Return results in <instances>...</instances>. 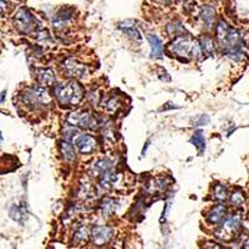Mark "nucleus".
<instances>
[{
	"instance_id": "nucleus-11",
	"label": "nucleus",
	"mask_w": 249,
	"mask_h": 249,
	"mask_svg": "<svg viewBox=\"0 0 249 249\" xmlns=\"http://www.w3.org/2000/svg\"><path fill=\"white\" fill-rule=\"evenodd\" d=\"M72 18V10L71 9H61L56 15H55L54 20H53V25L56 29L65 28L69 24V21Z\"/></svg>"
},
{
	"instance_id": "nucleus-14",
	"label": "nucleus",
	"mask_w": 249,
	"mask_h": 249,
	"mask_svg": "<svg viewBox=\"0 0 249 249\" xmlns=\"http://www.w3.org/2000/svg\"><path fill=\"white\" fill-rule=\"evenodd\" d=\"M36 79L43 86L54 85L55 81H56L55 72L53 70H50V69H41V70H37Z\"/></svg>"
},
{
	"instance_id": "nucleus-12",
	"label": "nucleus",
	"mask_w": 249,
	"mask_h": 249,
	"mask_svg": "<svg viewBox=\"0 0 249 249\" xmlns=\"http://www.w3.org/2000/svg\"><path fill=\"white\" fill-rule=\"evenodd\" d=\"M147 40L151 46V56L161 59L163 56V44H162L161 39L155 34H148Z\"/></svg>"
},
{
	"instance_id": "nucleus-13",
	"label": "nucleus",
	"mask_w": 249,
	"mask_h": 249,
	"mask_svg": "<svg viewBox=\"0 0 249 249\" xmlns=\"http://www.w3.org/2000/svg\"><path fill=\"white\" fill-rule=\"evenodd\" d=\"M119 28L132 40H136V41H140V40H141V33H140L136 24H135V21H132V20H126V21L120 24Z\"/></svg>"
},
{
	"instance_id": "nucleus-1",
	"label": "nucleus",
	"mask_w": 249,
	"mask_h": 249,
	"mask_svg": "<svg viewBox=\"0 0 249 249\" xmlns=\"http://www.w3.org/2000/svg\"><path fill=\"white\" fill-rule=\"evenodd\" d=\"M215 33H217L218 41L224 49V53L232 59H239L242 55V45H243L241 35L234 29H231L223 20L218 23Z\"/></svg>"
},
{
	"instance_id": "nucleus-19",
	"label": "nucleus",
	"mask_w": 249,
	"mask_h": 249,
	"mask_svg": "<svg viewBox=\"0 0 249 249\" xmlns=\"http://www.w3.org/2000/svg\"><path fill=\"white\" fill-rule=\"evenodd\" d=\"M115 211H116V202L113 201L112 198L107 197V198H105L102 201L101 212L104 217H110Z\"/></svg>"
},
{
	"instance_id": "nucleus-17",
	"label": "nucleus",
	"mask_w": 249,
	"mask_h": 249,
	"mask_svg": "<svg viewBox=\"0 0 249 249\" xmlns=\"http://www.w3.org/2000/svg\"><path fill=\"white\" fill-rule=\"evenodd\" d=\"M60 152H61L62 157L65 161H72L75 159V150L74 146L66 140L60 143Z\"/></svg>"
},
{
	"instance_id": "nucleus-26",
	"label": "nucleus",
	"mask_w": 249,
	"mask_h": 249,
	"mask_svg": "<svg viewBox=\"0 0 249 249\" xmlns=\"http://www.w3.org/2000/svg\"><path fill=\"white\" fill-rule=\"evenodd\" d=\"M8 8V1L6 0H1V12L4 13V10H6Z\"/></svg>"
},
{
	"instance_id": "nucleus-4",
	"label": "nucleus",
	"mask_w": 249,
	"mask_h": 249,
	"mask_svg": "<svg viewBox=\"0 0 249 249\" xmlns=\"http://www.w3.org/2000/svg\"><path fill=\"white\" fill-rule=\"evenodd\" d=\"M21 99L24 104L31 108H44L50 105L53 101L48 90L39 85L31 86L28 90H25V92L21 95Z\"/></svg>"
},
{
	"instance_id": "nucleus-23",
	"label": "nucleus",
	"mask_w": 249,
	"mask_h": 249,
	"mask_svg": "<svg viewBox=\"0 0 249 249\" xmlns=\"http://www.w3.org/2000/svg\"><path fill=\"white\" fill-rule=\"evenodd\" d=\"M89 237H90V233L88 232L85 227H80L75 233L74 241H76V243H84V242L88 241Z\"/></svg>"
},
{
	"instance_id": "nucleus-6",
	"label": "nucleus",
	"mask_w": 249,
	"mask_h": 249,
	"mask_svg": "<svg viewBox=\"0 0 249 249\" xmlns=\"http://www.w3.org/2000/svg\"><path fill=\"white\" fill-rule=\"evenodd\" d=\"M15 26L18 30L23 34H31V33H36V19L34 15L29 12L28 9L21 8L17 13L14 19Z\"/></svg>"
},
{
	"instance_id": "nucleus-7",
	"label": "nucleus",
	"mask_w": 249,
	"mask_h": 249,
	"mask_svg": "<svg viewBox=\"0 0 249 249\" xmlns=\"http://www.w3.org/2000/svg\"><path fill=\"white\" fill-rule=\"evenodd\" d=\"M241 227V217L239 215H231L224 221L222 227L215 232V235L221 239H230L234 233L238 232Z\"/></svg>"
},
{
	"instance_id": "nucleus-2",
	"label": "nucleus",
	"mask_w": 249,
	"mask_h": 249,
	"mask_svg": "<svg viewBox=\"0 0 249 249\" xmlns=\"http://www.w3.org/2000/svg\"><path fill=\"white\" fill-rule=\"evenodd\" d=\"M55 97L60 105L70 107L81 101L84 97V90L76 81L64 82L55 88Z\"/></svg>"
},
{
	"instance_id": "nucleus-16",
	"label": "nucleus",
	"mask_w": 249,
	"mask_h": 249,
	"mask_svg": "<svg viewBox=\"0 0 249 249\" xmlns=\"http://www.w3.org/2000/svg\"><path fill=\"white\" fill-rule=\"evenodd\" d=\"M226 215V207L223 204H218V206L213 207L210 213L207 214V221L212 224H217L222 221Z\"/></svg>"
},
{
	"instance_id": "nucleus-9",
	"label": "nucleus",
	"mask_w": 249,
	"mask_h": 249,
	"mask_svg": "<svg viewBox=\"0 0 249 249\" xmlns=\"http://www.w3.org/2000/svg\"><path fill=\"white\" fill-rule=\"evenodd\" d=\"M75 146L79 150L80 153L82 155H89V153H92L96 148V139L91 135H86V133H79L76 139L74 140Z\"/></svg>"
},
{
	"instance_id": "nucleus-27",
	"label": "nucleus",
	"mask_w": 249,
	"mask_h": 249,
	"mask_svg": "<svg viewBox=\"0 0 249 249\" xmlns=\"http://www.w3.org/2000/svg\"><path fill=\"white\" fill-rule=\"evenodd\" d=\"M162 1H164V3H168V1H170V0H162Z\"/></svg>"
},
{
	"instance_id": "nucleus-10",
	"label": "nucleus",
	"mask_w": 249,
	"mask_h": 249,
	"mask_svg": "<svg viewBox=\"0 0 249 249\" xmlns=\"http://www.w3.org/2000/svg\"><path fill=\"white\" fill-rule=\"evenodd\" d=\"M64 69H65L66 74L69 76L76 77V79H82L88 74V68L85 65L80 64L77 60L75 59H66L64 61Z\"/></svg>"
},
{
	"instance_id": "nucleus-25",
	"label": "nucleus",
	"mask_w": 249,
	"mask_h": 249,
	"mask_svg": "<svg viewBox=\"0 0 249 249\" xmlns=\"http://www.w3.org/2000/svg\"><path fill=\"white\" fill-rule=\"evenodd\" d=\"M207 122H210V117L206 116V115H202V116H199L198 121H196V126H202V124H206Z\"/></svg>"
},
{
	"instance_id": "nucleus-3",
	"label": "nucleus",
	"mask_w": 249,
	"mask_h": 249,
	"mask_svg": "<svg viewBox=\"0 0 249 249\" xmlns=\"http://www.w3.org/2000/svg\"><path fill=\"white\" fill-rule=\"evenodd\" d=\"M171 50L177 56L184 57V61H188L191 57L199 59L202 54H203L201 43L184 36L177 37L172 43V45H171Z\"/></svg>"
},
{
	"instance_id": "nucleus-24",
	"label": "nucleus",
	"mask_w": 249,
	"mask_h": 249,
	"mask_svg": "<svg viewBox=\"0 0 249 249\" xmlns=\"http://www.w3.org/2000/svg\"><path fill=\"white\" fill-rule=\"evenodd\" d=\"M231 202H232L233 206L241 207L242 204H244V197L241 192H234L231 197Z\"/></svg>"
},
{
	"instance_id": "nucleus-8",
	"label": "nucleus",
	"mask_w": 249,
	"mask_h": 249,
	"mask_svg": "<svg viewBox=\"0 0 249 249\" xmlns=\"http://www.w3.org/2000/svg\"><path fill=\"white\" fill-rule=\"evenodd\" d=\"M113 235V230L108 226H97L93 227L92 231L90 232L91 241L95 246L101 247L107 244L111 241Z\"/></svg>"
},
{
	"instance_id": "nucleus-21",
	"label": "nucleus",
	"mask_w": 249,
	"mask_h": 249,
	"mask_svg": "<svg viewBox=\"0 0 249 249\" xmlns=\"http://www.w3.org/2000/svg\"><path fill=\"white\" fill-rule=\"evenodd\" d=\"M227 197H228V193H227L226 187L222 186V184H215L214 198L219 202H223V201H226Z\"/></svg>"
},
{
	"instance_id": "nucleus-22",
	"label": "nucleus",
	"mask_w": 249,
	"mask_h": 249,
	"mask_svg": "<svg viewBox=\"0 0 249 249\" xmlns=\"http://www.w3.org/2000/svg\"><path fill=\"white\" fill-rule=\"evenodd\" d=\"M201 46L203 53H206V54L213 55V53H214V45H213V41L210 37H202Z\"/></svg>"
},
{
	"instance_id": "nucleus-15",
	"label": "nucleus",
	"mask_w": 249,
	"mask_h": 249,
	"mask_svg": "<svg viewBox=\"0 0 249 249\" xmlns=\"http://www.w3.org/2000/svg\"><path fill=\"white\" fill-rule=\"evenodd\" d=\"M199 18H201L202 23L204 24L207 29H211L214 24V18H215V12L212 6L204 5L202 6L201 13H199Z\"/></svg>"
},
{
	"instance_id": "nucleus-18",
	"label": "nucleus",
	"mask_w": 249,
	"mask_h": 249,
	"mask_svg": "<svg viewBox=\"0 0 249 249\" xmlns=\"http://www.w3.org/2000/svg\"><path fill=\"white\" fill-rule=\"evenodd\" d=\"M191 142H192V143L195 144V147L198 150L199 155H202L203 151L206 150V139H204L203 132H202V131H197V132H195V135H193L192 139H191Z\"/></svg>"
},
{
	"instance_id": "nucleus-20",
	"label": "nucleus",
	"mask_w": 249,
	"mask_h": 249,
	"mask_svg": "<svg viewBox=\"0 0 249 249\" xmlns=\"http://www.w3.org/2000/svg\"><path fill=\"white\" fill-rule=\"evenodd\" d=\"M102 107H104V110L107 111V112H115L120 107V102L115 96H110L106 100H104Z\"/></svg>"
},
{
	"instance_id": "nucleus-5",
	"label": "nucleus",
	"mask_w": 249,
	"mask_h": 249,
	"mask_svg": "<svg viewBox=\"0 0 249 249\" xmlns=\"http://www.w3.org/2000/svg\"><path fill=\"white\" fill-rule=\"evenodd\" d=\"M68 124L70 126L84 128V130H96L99 127L97 120L88 111H76L68 116Z\"/></svg>"
}]
</instances>
